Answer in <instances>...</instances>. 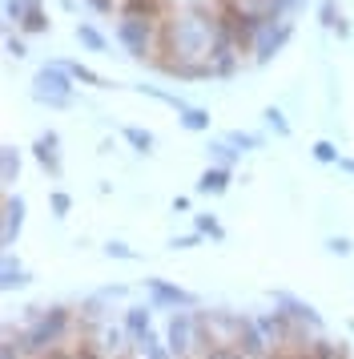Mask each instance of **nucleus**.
<instances>
[{
    "mask_svg": "<svg viewBox=\"0 0 354 359\" xmlns=\"http://www.w3.org/2000/svg\"><path fill=\"white\" fill-rule=\"evenodd\" d=\"M218 41V13H209L206 4H185L165 20V53H174L161 69H181V65H209V53Z\"/></svg>",
    "mask_w": 354,
    "mask_h": 359,
    "instance_id": "1",
    "label": "nucleus"
},
{
    "mask_svg": "<svg viewBox=\"0 0 354 359\" xmlns=\"http://www.w3.org/2000/svg\"><path fill=\"white\" fill-rule=\"evenodd\" d=\"M73 327H77V315H73L69 307H45L29 327L16 331V339H20V351H24L29 359H41L45 351L61 347L64 335H69Z\"/></svg>",
    "mask_w": 354,
    "mask_h": 359,
    "instance_id": "2",
    "label": "nucleus"
},
{
    "mask_svg": "<svg viewBox=\"0 0 354 359\" xmlns=\"http://www.w3.org/2000/svg\"><path fill=\"white\" fill-rule=\"evenodd\" d=\"M32 101H41L48 109H69L73 105V73L64 69V61H48V65L36 69Z\"/></svg>",
    "mask_w": 354,
    "mask_h": 359,
    "instance_id": "3",
    "label": "nucleus"
},
{
    "mask_svg": "<svg viewBox=\"0 0 354 359\" xmlns=\"http://www.w3.org/2000/svg\"><path fill=\"white\" fill-rule=\"evenodd\" d=\"M165 347L174 351V359H193V347H197V311H174L169 315Z\"/></svg>",
    "mask_w": 354,
    "mask_h": 359,
    "instance_id": "4",
    "label": "nucleus"
},
{
    "mask_svg": "<svg viewBox=\"0 0 354 359\" xmlns=\"http://www.w3.org/2000/svg\"><path fill=\"white\" fill-rule=\"evenodd\" d=\"M145 294L157 311H197V294L169 278H145Z\"/></svg>",
    "mask_w": 354,
    "mask_h": 359,
    "instance_id": "5",
    "label": "nucleus"
},
{
    "mask_svg": "<svg viewBox=\"0 0 354 359\" xmlns=\"http://www.w3.org/2000/svg\"><path fill=\"white\" fill-rule=\"evenodd\" d=\"M117 41L125 45L129 57L145 61V57H149V49H153V20H141V17H121V25H117Z\"/></svg>",
    "mask_w": 354,
    "mask_h": 359,
    "instance_id": "6",
    "label": "nucleus"
},
{
    "mask_svg": "<svg viewBox=\"0 0 354 359\" xmlns=\"http://www.w3.org/2000/svg\"><path fill=\"white\" fill-rule=\"evenodd\" d=\"M290 36H294V20H266V25H262V33H257V41H254V61H257V65L274 61L278 53L286 49Z\"/></svg>",
    "mask_w": 354,
    "mask_h": 359,
    "instance_id": "7",
    "label": "nucleus"
},
{
    "mask_svg": "<svg viewBox=\"0 0 354 359\" xmlns=\"http://www.w3.org/2000/svg\"><path fill=\"white\" fill-rule=\"evenodd\" d=\"M197 323L213 335V343H234L238 339V331H241V323H246V315L225 311V307H213V311H197Z\"/></svg>",
    "mask_w": 354,
    "mask_h": 359,
    "instance_id": "8",
    "label": "nucleus"
},
{
    "mask_svg": "<svg viewBox=\"0 0 354 359\" xmlns=\"http://www.w3.org/2000/svg\"><path fill=\"white\" fill-rule=\"evenodd\" d=\"M274 307H282L290 315V319H298L302 327H310V331H318L322 335V315L306 299H298V294H290V291H274Z\"/></svg>",
    "mask_w": 354,
    "mask_h": 359,
    "instance_id": "9",
    "label": "nucleus"
},
{
    "mask_svg": "<svg viewBox=\"0 0 354 359\" xmlns=\"http://www.w3.org/2000/svg\"><path fill=\"white\" fill-rule=\"evenodd\" d=\"M234 347H238L246 359H266L274 351L270 343H266V335H262V327H257V319H246L238 331V339H234Z\"/></svg>",
    "mask_w": 354,
    "mask_h": 359,
    "instance_id": "10",
    "label": "nucleus"
},
{
    "mask_svg": "<svg viewBox=\"0 0 354 359\" xmlns=\"http://www.w3.org/2000/svg\"><path fill=\"white\" fill-rule=\"evenodd\" d=\"M20 230H24V198L8 194V198H4V226H0V243L13 250L16 238H20Z\"/></svg>",
    "mask_w": 354,
    "mask_h": 359,
    "instance_id": "11",
    "label": "nucleus"
},
{
    "mask_svg": "<svg viewBox=\"0 0 354 359\" xmlns=\"http://www.w3.org/2000/svg\"><path fill=\"white\" fill-rule=\"evenodd\" d=\"M61 137H57V130H48V133H41L36 137V146H32V154H36V162L48 170V178H61L64 174V165H61Z\"/></svg>",
    "mask_w": 354,
    "mask_h": 359,
    "instance_id": "12",
    "label": "nucleus"
},
{
    "mask_svg": "<svg viewBox=\"0 0 354 359\" xmlns=\"http://www.w3.org/2000/svg\"><path fill=\"white\" fill-rule=\"evenodd\" d=\"M153 303H133V307H125V319H121V327L129 331V343L145 339L149 331H153Z\"/></svg>",
    "mask_w": 354,
    "mask_h": 359,
    "instance_id": "13",
    "label": "nucleus"
},
{
    "mask_svg": "<svg viewBox=\"0 0 354 359\" xmlns=\"http://www.w3.org/2000/svg\"><path fill=\"white\" fill-rule=\"evenodd\" d=\"M125 339H129V331L125 327H113V323H105L101 331H97V347L105 351L109 359H125Z\"/></svg>",
    "mask_w": 354,
    "mask_h": 359,
    "instance_id": "14",
    "label": "nucleus"
},
{
    "mask_svg": "<svg viewBox=\"0 0 354 359\" xmlns=\"http://www.w3.org/2000/svg\"><path fill=\"white\" fill-rule=\"evenodd\" d=\"M32 278L29 271L13 259V250H4V259H0V291H20V287H29Z\"/></svg>",
    "mask_w": 354,
    "mask_h": 359,
    "instance_id": "15",
    "label": "nucleus"
},
{
    "mask_svg": "<svg viewBox=\"0 0 354 359\" xmlns=\"http://www.w3.org/2000/svg\"><path fill=\"white\" fill-rule=\"evenodd\" d=\"M229 182H234V178H229V170H225V165H206L193 190H197V194H225V190H229Z\"/></svg>",
    "mask_w": 354,
    "mask_h": 359,
    "instance_id": "16",
    "label": "nucleus"
},
{
    "mask_svg": "<svg viewBox=\"0 0 354 359\" xmlns=\"http://www.w3.org/2000/svg\"><path fill=\"white\" fill-rule=\"evenodd\" d=\"M77 41H80V49H89V53H105V49H109L105 33H101V29H93L89 20H77Z\"/></svg>",
    "mask_w": 354,
    "mask_h": 359,
    "instance_id": "17",
    "label": "nucleus"
},
{
    "mask_svg": "<svg viewBox=\"0 0 354 359\" xmlns=\"http://www.w3.org/2000/svg\"><path fill=\"white\" fill-rule=\"evenodd\" d=\"M121 17L157 20L161 17V0H121Z\"/></svg>",
    "mask_w": 354,
    "mask_h": 359,
    "instance_id": "18",
    "label": "nucleus"
},
{
    "mask_svg": "<svg viewBox=\"0 0 354 359\" xmlns=\"http://www.w3.org/2000/svg\"><path fill=\"white\" fill-rule=\"evenodd\" d=\"M177 121H181L190 133H206L213 117H209V109H201V105H185V109L177 114Z\"/></svg>",
    "mask_w": 354,
    "mask_h": 359,
    "instance_id": "19",
    "label": "nucleus"
},
{
    "mask_svg": "<svg viewBox=\"0 0 354 359\" xmlns=\"http://www.w3.org/2000/svg\"><path fill=\"white\" fill-rule=\"evenodd\" d=\"M16 178H20V149L4 146V149H0V182H4V186H13Z\"/></svg>",
    "mask_w": 354,
    "mask_h": 359,
    "instance_id": "20",
    "label": "nucleus"
},
{
    "mask_svg": "<svg viewBox=\"0 0 354 359\" xmlns=\"http://www.w3.org/2000/svg\"><path fill=\"white\" fill-rule=\"evenodd\" d=\"M310 355L314 359H346V343L342 339H326V335H314V343H310Z\"/></svg>",
    "mask_w": 354,
    "mask_h": 359,
    "instance_id": "21",
    "label": "nucleus"
},
{
    "mask_svg": "<svg viewBox=\"0 0 354 359\" xmlns=\"http://www.w3.org/2000/svg\"><path fill=\"white\" fill-rule=\"evenodd\" d=\"M193 230L201 238H213V243H225V226L213 218V214H193Z\"/></svg>",
    "mask_w": 354,
    "mask_h": 359,
    "instance_id": "22",
    "label": "nucleus"
},
{
    "mask_svg": "<svg viewBox=\"0 0 354 359\" xmlns=\"http://www.w3.org/2000/svg\"><path fill=\"white\" fill-rule=\"evenodd\" d=\"M121 133H125V142L137 149V154H153V146H157V137L149 130H141V126H125Z\"/></svg>",
    "mask_w": 354,
    "mask_h": 359,
    "instance_id": "23",
    "label": "nucleus"
},
{
    "mask_svg": "<svg viewBox=\"0 0 354 359\" xmlns=\"http://www.w3.org/2000/svg\"><path fill=\"white\" fill-rule=\"evenodd\" d=\"M206 158H209V165H225V170H229L234 158H238V149L222 137V142H209V146H206Z\"/></svg>",
    "mask_w": 354,
    "mask_h": 359,
    "instance_id": "24",
    "label": "nucleus"
},
{
    "mask_svg": "<svg viewBox=\"0 0 354 359\" xmlns=\"http://www.w3.org/2000/svg\"><path fill=\"white\" fill-rule=\"evenodd\" d=\"M302 4H306V0H270L262 17H266V20H290L298 8H302Z\"/></svg>",
    "mask_w": 354,
    "mask_h": 359,
    "instance_id": "25",
    "label": "nucleus"
},
{
    "mask_svg": "<svg viewBox=\"0 0 354 359\" xmlns=\"http://www.w3.org/2000/svg\"><path fill=\"white\" fill-rule=\"evenodd\" d=\"M133 89H137V93H145V97H153V101H165V105H169V109H177V114L190 105V101H181L177 93H165V89H157V85H133Z\"/></svg>",
    "mask_w": 354,
    "mask_h": 359,
    "instance_id": "26",
    "label": "nucleus"
},
{
    "mask_svg": "<svg viewBox=\"0 0 354 359\" xmlns=\"http://www.w3.org/2000/svg\"><path fill=\"white\" fill-rule=\"evenodd\" d=\"M225 142L238 149V154H246V149H257V146H262V137H257V133H246V130H229V133H225Z\"/></svg>",
    "mask_w": 354,
    "mask_h": 359,
    "instance_id": "27",
    "label": "nucleus"
},
{
    "mask_svg": "<svg viewBox=\"0 0 354 359\" xmlns=\"http://www.w3.org/2000/svg\"><path fill=\"white\" fill-rule=\"evenodd\" d=\"M262 121H266V126H270V130L278 133V137H290V121H286V114H282L278 105H266V114H262Z\"/></svg>",
    "mask_w": 354,
    "mask_h": 359,
    "instance_id": "28",
    "label": "nucleus"
},
{
    "mask_svg": "<svg viewBox=\"0 0 354 359\" xmlns=\"http://www.w3.org/2000/svg\"><path fill=\"white\" fill-rule=\"evenodd\" d=\"M69 73H73V81L80 85H93V89H105V81H101V73H93L89 65H80V61H73V65H64Z\"/></svg>",
    "mask_w": 354,
    "mask_h": 359,
    "instance_id": "29",
    "label": "nucleus"
},
{
    "mask_svg": "<svg viewBox=\"0 0 354 359\" xmlns=\"http://www.w3.org/2000/svg\"><path fill=\"white\" fill-rule=\"evenodd\" d=\"M310 154H314V162H322V165H338V158H342L334 142H314V146H310Z\"/></svg>",
    "mask_w": 354,
    "mask_h": 359,
    "instance_id": "30",
    "label": "nucleus"
},
{
    "mask_svg": "<svg viewBox=\"0 0 354 359\" xmlns=\"http://www.w3.org/2000/svg\"><path fill=\"white\" fill-rule=\"evenodd\" d=\"M318 20H322V29H330V33H334L338 20H342V13H338V0H322V4H318Z\"/></svg>",
    "mask_w": 354,
    "mask_h": 359,
    "instance_id": "31",
    "label": "nucleus"
},
{
    "mask_svg": "<svg viewBox=\"0 0 354 359\" xmlns=\"http://www.w3.org/2000/svg\"><path fill=\"white\" fill-rule=\"evenodd\" d=\"M32 4L36 0H4V17L16 20V25H24V17L32 13Z\"/></svg>",
    "mask_w": 354,
    "mask_h": 359,
    "instance_id": "32",
    "label": "nucleus"
},
{
    "mask_svg": "<svg viewBox=\"0 0 354 359\" xmlns=\"http://www.w3.org/2000/svg\"><path fill=\"white\" fill-rule=\"evenodd\" d=\"M0 359H29L20 351V339L13 335V327H4V343H0Z\"/></svg>",
    "mask_w": 354,
    "mask_h": 359,
    "instance_id": "33",
    "label": "nucleus"
},
{
    "mask_svg": "<svg viewBox=\"0 0 354 359\" xmlns=\"http://www.w3.org/2000/svg\"><path fill=\"white\" fill-rule=\"evenodd\" d=\"M20 29H24V33H45V29H48L45 8H41V4H32V13L24 17V25H20Z\"/></svg>",
    "mask_w": 354,
    "mask_h": 359,
    "instance_id": "34",
    "label": "nucleus"
},
{
    "mask_svg": "<svg viewBox=\"0 0 354 359\" xmlns=\"http://www.w3.org/2000/svg\"><path fill=\"white\" fill-rule=\"evenodd\" d=\"M105 255H109V259H121V262H133V259H137V250H133L129 243H121V238L105 243Z\"/></svg>",
    "mask_w": 354,
    "mask_h": 359,
    "instance_id": "35",
    "label": "nucleus"
},
{
    "mask_svg": "<svg viewBox=\"0 0 354 359\" xmlns=\"http://www.w3.org/2000/svg\"><path fill=\"white\" fill-rule=\"evenodd\" d=\"M48 206H52V214H57V218H69V210H73V198L64 194V190H52V194H48Z\"/></svg>",
    "mask_w": 354,
    "mask_h": 359,
    "instance_id": "36",
    "label": "nucleus"
},
{
    "mask_svg": "<svg viewBox=\"0 0 354 359\" xmlns=\"http://www.w3.org/2000/svg\"><path fill=\"white\" fill-rule=\"evenodd\" d=\"M326 250H330V255H338V259H346V255L354 250V243L346 238V234H334V238H326Z\"/></svg>",
    "mask_w": 354,
    "mask_h": 359,
    "instance_id": "37",
    "label": "nucleus"
},
{
    "mask_svg": "<svg viewBox=\"0 0 354 359\" xmlns=\"http://www.w3.org/2000/svg\"><path fill=\"white\" fill-rule=\"evenodd\" d=\"M197 243H201V234L193 230V234H181V238H174L169 246H174V250H190V246H197Z\"/></svg>",
    "mask_w": 354,
    "mask_h": 359,
    "instance_id": "38",
    "label": "nucleus"
},
{
    "mask_svg": "<svg viewBox=\"0 0 354 359\" xmlns=\"http://www.w3.org/2000/svg\"><path fill=\"white\" fill-rule=\"evenodd\" d=\"M24 41H20V36H8V57H16V61H20V57H24Z\"/></svg>",
    "mask_w": 354,
    "mask_h": 359,
    "instance_id": "39",
    "label": "nucleus"
},
{
    "mask_svg": "<svg viewBox=\"0 0 354 359\" xmlns=\"http://www.w3.org/2000/svg\"><path fill=\"white\" fill-rule=\"evenodd\" d=\"M89 8H93V13H101V17H105V13H113V0H89Z\"/></svg>",
    "mask_w": 354,
    "mask_h": 359,
    "instance_id": "40",
    "label": "nucleus"
},
{
    "mask_svg": "<svg viewBox=\"0 0 354 359\" xmlns=\"http://www.w3.org/2000/svg\"><path fill=\"white\" fill-rule=\"evenodd\" d=\"M338 170H342V174H351V178H354V158H338Z\"/></svg>",
    "mask_w": 354,
    "mask_h": 359,
    "instance_id": "41",
    "label": "nucleus"
},
{
    "mask_svg": "<svg viewBox=\"0 0 354 359\" xmlns=\"http://www.w3.org/2000/svg\"><path fill=\"white\" fill-rule=\"evenodd\" d=\"M174 210L185 214V210H190V198H185V194H177V198H174Z\"/></svg>",
    "mask_w": 354,
    "mask_h": 359,
    "instance_id": "42",
    "label": "nucleus"
}]
</instances>
